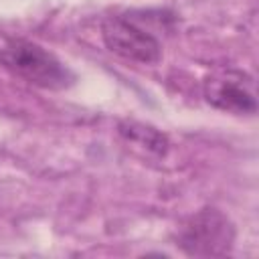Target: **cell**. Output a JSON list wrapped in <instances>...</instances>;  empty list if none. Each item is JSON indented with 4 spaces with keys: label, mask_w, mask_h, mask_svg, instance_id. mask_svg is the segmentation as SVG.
<instances>
[{
    "label": "cell",
    "mask_w": 259,
    "mask_h": 259,
    "mask_svg": "<svg viewBox=\"0 0 259 259\" xmlns=\"http://www.w3.org/2000/svg\"><path fill=\"white\" fill-rule=\"evenodd\" d=\"M117 132L119 136L130 142V144H136L156 156H164L168 152V138L166 134H162L160 130L148 125V123H142V121H134V119H125V121H119L117 125Z\"/></svg>",
    "instance_id": "5b68a950"
},
{
    "label": "cell",
    "mask_w": 259,
    "mask_h": 259,
    "mask_svg": "<svg viewBox=\"0 0 259 259\" xmlns=\"http://www.w3.org/2000/svg\"><path fill=\"white\" fill-rule=\"evenodd\" d=\"M204 99L212 107L229 113H255L257 97L253 79L241 69H221L206 77Z\"/></svg>",
    "instance_id": "277c9868"
},
{
    "label": "cell",
    "mask_w": 259,
    "mask_h": 259,
    "mask_svg": "<svg viewBox=\"0 0 259 259\" xmlns=\"http://www.w3.org/2000/svg\"><path fill=\"white\" fill-rule=\"evenodd\" d=\"M0 63L12 75L49 91H61L75 83L73 71L45 47L26 38H2Z\"/></svg>",
    "instance_id": "6da1fadb"
},
{
    "label": "cell",
    "mask_w": 259,
    "mask_h": 259,
    "mask_svg": "<svg viewBox=\"0 0 259 259\" xmlns=\"http://www.w3.org/2000/svg\"><path fill=\"white\" fill-rule=\"evenodd\" d=\"M101 38L105 47L127 61L154 65L162 57L160 42L142 26L125 16H107L101 22Z\"/></svg>",
    "instance_id": "3957f363"
},
{
    "label": "cell",
    "mask_w": 259,
    "mask_h": 259,
    "mask_svg": "<svg viewBox=\"0 0 259 259\" xmlns=\"http://www.w3.org/2000/svg\"><path fill=\"white\" fill-rule=\"evenodd\" d=\"M233 243L235 225L214 206L190 214L176 235V245L190 257H223L233 249Z\"/></svg>",
    "instance_id": "7a4b0ae2"
}]
</instances>
